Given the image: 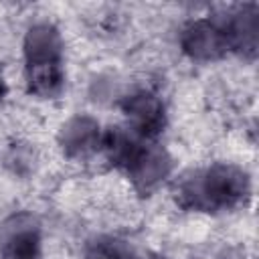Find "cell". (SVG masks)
<instances>
[{
	"label": "cell",
	"mask_w": 259,
	"mask_h": 259,
	"mask_svg": "<svg viewBox=\"0 0 259 259\" xmlns=\"http://www.w3.org/2000/svg\"><path fill=\"white\" fill-rule=\"evenodd\" d=\"M174 192L176 202L186 210L219 212L243 204L251 194V180L239 166L212 164L184 174Z\"/></svg>",
	"instance_id": "cell-1"
},
{
	"label": "cell",
	"mask_w": 259,
	"mask_h": 259,
	"mask_svg": "<svg viewBox=\"0 0 259 259\" xmlns=\"http://www.w3.org/2000/svg\"><path fill=\"white\" fill-rule=\"evenodd\" d=\"M24 63L30 93L51 99L63 91V40L53 24L38 22L28 28L24 38Z\"/></svg>",
	"instance_id": "cell-2"
},
{
	"label": "cell",
	"mask_w": 259,
	"mask_h": 259,
	"mask_svg": "<svg viewBox=\"0 0 259 259\" xmlns=\"http://www.w3.org/2000/svg\"><path fill=\"white\" fill-rule=\"evenodd\" d=\"M182 51L194 61H214L235 53V38L229 16L198 18L190 22L180 36Z\"/></svg>",
	"instance_id": "cell-3"
},
{
	"label": "cell",
	"mask_w": 259,
	"mask_h": 259,
	"mask_svg": "<svg viewBox=\"0 0 259 259\" xmlns=\"http://www.w3.org/2000/svg\"><path fill=\"white\" fill-rule=\"evenodd\" d=\"M0 259H42L40 227L30 214L12 217L0 227Z\"/></svg>",
	"instance_id": "cell-4"
},
{
	"label": "cell",
	"mask_w": 259,
	"mask_h": 259,
	"mask_svg": "<svg viewBox=\"0 0 259 259\" xmlns=\"http://www.w3.org/2000/svg\"><path fill=\"white\" fill-rule=\"evenodd\" d=\"M123 113L132 123V132L144 140H154L166 125V109L162 99L152 91H136L121 103Z\"/></svg>",
	"instance_id": "cell-5"
},
{
	"label": "cell",
	"mask_w": 259,
	"mask_h": 259,
	"mask_svg": "<svg viewBox=\"0 0 259 259\" xmlns=\"http://www.w3.org/2000/svg\"><path fill=\"white\" fill-rule=\"evenodd\" d=\"M170 170H172L170 156L160 146L148 144V140H144L140 144L134 158L125 166V172L132 178L134 186L144 194L154 190L170 174Z\"/></svg>",
	"instance_id": "cell-6"
},
{
	"label": "cell",
	"mask_w": 259,
	"mask_h": 259,
	"mask_svg": "<svg viewBox=\"0 0 259 259\" xmlns=\"http://www.w3.org/2000/svg\"><path fill=\"white\" fill-rule=\"evenodd\" d=\"M103 134L93 117L77 115L69 119L61 130V146L71 158H85L101 148Z\"/></svg>",
	"instance_id": "cell-7"
},
{
	"label": "cell",
	"mask_w": 259,
	"mask_h": 259,
	"mask_svg": "<svg viewBox=\"0 0 259 259\" xmlns=\"http://www.w3.org/2000/svg\"><path fill=\"white\" fill-rule=\"evenodd\" d=\"M85 259H140L136 251L121 239L97 237L87 245Z\"/></svg>",
	"instance_id": "cell-8"
},
{
	"label": "cell",
	"mask_w": 259,
	"mask_h": 259,
	"mask_svg": "<svg viewBox=\"0 0 259 259\" xmlns=\"http://www.w3.org/2000/svg\"><path fill=\"white\" fill-rule=\"evenodd\" d=\"M4 95H6V83H4V79L0 77V101H2Z\"/></svg>",
	"instance_id": "cell-9"
}]
</instances>
